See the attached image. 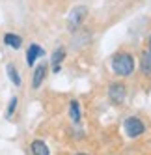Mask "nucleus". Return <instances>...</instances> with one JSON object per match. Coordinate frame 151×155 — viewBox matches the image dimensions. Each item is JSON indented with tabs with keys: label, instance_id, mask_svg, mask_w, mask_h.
<instances>
[{
	"label": "nucleus",
	"instance_id": "1",
	"mask_svg": "<svg viewBox=\"0 0 151 155\" xmlns=\"http://www.w3.org/2000/svg\"><path fill=\"white\" fill-rule=\"evenodd\" d=\"M112 71L117 77H131L134 71V58L131 52H116L112 56Z\"/></svg>",
	"mask_w": 151,
	"mask_h": 155
},
{
	"label": "nucleus",
	"instance_id": "2",
	"mask_svg": "<svg viewBox=\"0 0 151 155\" xmlns=\"http://www.w3.org/2000/svg\"><path fill=\"white\" fill-rule=\"evenodd\" d=\"M86 15H88V8L86 6H77L69 12V17H67V28L71 32H77L86 21Z\"/></svg>",
	"mask_w": 151,
	"mask_h": 155
},
{
	"label": "nucleus",
	"instance_id": "3",
	"mask_svg": "<svg viewBox=\"0 0 151 155\" xmlns=\"http://www.w3.org/2000/svg\"><path fill=\"white\" fill-rule=\"evenodd\" d=\"M123 129H125V135L129 138H138L140 135H144V131H146V125H144V121L136 118V116H129L125 120V124H123Z\"/></svg>",
	"mask_w": 151,
	"mask_h": 155
},
{
	"label": "nucleus",
	"instance_id": "4",
	"mask_svg": "<svg viewBox=\"0 0 151 155\" xmlns=\"http://www.w3.org/2000/svg\"><path fill=\"white\" fill-rule=\"evenodd\" d=\"M127 97V86L123 82H112L108 84V99L112 105H123Z\"/></svg>",
	"mask_w": 151,
	"mask_h": 155
},
{
	"label": "nucleus",
	"instance_id": "5",
	"mask_svg": "<svg viewBox=\"0 0 151 155\" xmlns=\"http://www.w3.org/2000/svg\"><path fill=\"white\" fill-rule=\"evenodd\" d=\"M43 54H45V51H43L37 43H30V47H28V51H26V64L32 68V65H34V64L43 56Z\"/></svg>",
	"mask_w": 151,
	"mask_h": 155
},
{
	"label": "nucleus",
	"instance_id": "6",
	"mask_svg": "<svg viewBox=\"0 0 151 155\" xmlns=\"http://www.w3.org/2000/svg\"><path fill=\"white\" fill-rule=\"evenodd\" d=\"M47 69H49L47 64H39L34 69V75H32V88H34V90H37L43 84V81H45V77H47Z\"/></svg>",
	"mask_w": 151,
	"mask_h": 155
},
{
	"label": "nucleus",
	"instance_id": "7",
	"mask_svg": "<svg viewBox=\"0 0 151 155\" xmlns=\"http://www.w3.org/2000/svg\"><path fill=\"white\" fill-rule=\"evenodd\" d=\"M69 118L75 125H79L80 124V120H82V110H80V103L77 101V99H71L69 101Z\"/></svg>",
	"mask_w": 151,
	"mask_h": 155
},
{
	"label": "nucleus",
	"instance_id": "8",
	"mask_svg": "<svg viewBox=\"0 0 151 155\" xmlns=\"http://www.w3.org/2000/svg\"><path fill=\"white\" fill-rule=\"evenodd\" d=\"M63 58H66V49L63 47H58L54 52H52V56H50V64H52V71L58 73L62 69V62Z\"/></svg>",
	"mask_w": 151,
	"mask_h": 155
},
{
	"label": "nucleus",
	"instance_id": "9",
	"mask_svg": "<svg viewBox=\"0 0 151 155\" xmlns=\"http://www.w3.org/2000/svg\"><path fill=\"white\" fill-rule=\"evenodd\" d=\"M140 71L146 77H151V51H142L140 54Z\"/></svg>",
	"mask_w": 151,
	"mask_h": 155
},
{
	"label": "nucleus",
	"instance_id": "10",
	"mask_svg": "<svg viewBox=\"0 0 151 155\" xmlns=\"http://www.w3.org/2000/svg\"><path fill=\"white\" fill-rule=\"evenodd\" d=\"M4 45L11 47V49H21L23 47V38H21L19 34H13V32H8V34H4Z\"/></svg>",
	"mask_w": 151,
	"mask_h": 155
},
{
	"label": "nucleus",
	"instance_id": "11",
	"mask_svg": "<svg viewBox=\"0 0 151 155\" xmlns=\"http://www.w3.org/2000/svg\"><path fill=\"white\" fill-rule=\"evenodd\" d=\"M30 151H32V155H50V150H49V146L43 140H34L30 144Z\"/></svg>",
	"mask_w": 151,
	"mask_h": 155
},
{
	"label": "nucleus",
	"instance_id": "12",
	"mask_svg": "<svg viewBox=\"0 0 151 155\" xmlns=\"http://www.w3.org/2000/svg\"><path fill=\"white\" fill-rule=\"evenodd\" d=\"M8 77H9V81H11L15 86L23 84V79H21V75H19V71H17V68L13 64H8Z\"/></svg>",
	"mask_w": 151,
	"mask_h": 155
},
{
	"label": "nucleus",
	"instance_id": "13",
	"mask_svg": "<svg viewBox=\"0 0 151 155\" xmlns=\"http://www.w3.org/2000/svg\"><path fill=\"white\" fill-rule=\"evenodd\" d=\"M17 101H19L17 97H11V99H9V105H8V110H6V118H11V116H13L15 108H17Z\"/></svg>",
	"mask_w": 151,
	"mask_h": 155
},
{
	"label": "nucleus",
	"instance_id": "14",
	"mask_svg": "<svg viewBox=\"0 0 151 155\" xmlns=\"http://www.w3.org/2000/svg\"><path fill=\"white\" fill-rule=\"evenodd\" d=\"M147 45H149V51H151V36H149V41H147Z\"/></svg>",
	"mask_w": 151,
	"mask_h": 155
},
{
	"label": "nucleus",
	"instance_id": "15",
	"mask_svg": "<svg viewBox=\"0 0 151 155\" xmlns=\"http://www.w3.org/2000/svg\"><path fill=\"white\" fill-rule=\"evenodd\" d=\"M75 155H88V153H75Z\"/></svg>",
	"mask_w": 151,
	"mask_h": 155
}]
</instances>
